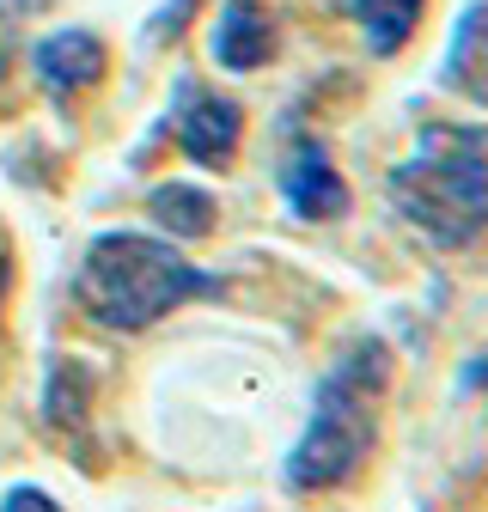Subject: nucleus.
<instances>
[{"mask_svg": "<svg viewBox=\"0 0 488 512\" xmlns=\"http://www.w3.org/2000/svg\"><path fill=\"white\" fill-rule=\"evenodd\" d=\"M385 202L440 250L476 244L488 232V122H427L391 165Z\"/></svg>", "mask_w": 488, "mask_h": 512, "instance_id": "nucleus-1", "label": "nucleus"}, {"mask_svg": "<svg viewBox=\"0 0 488 512\" xmlns=\"http://www.w3.org/2000/svg\"><path fill=\"white\" fill-rule=\"evenodd\" d=\"M190 13H196V0H171V7H165L153 25H147V43H165V37H177V25L190 19Z\"/></svg>", "mask_w": 488, "mask_h": 512, "instance_id": "nucleus-12", "label": "nucleus"}, {"mask_svg": "<svg viewBox=\"0 0 488 512\" xmlns=\"http://www.w3.org/2000/svg\"><path fill=\"white\" fill-rule=\"evenodd\" d=\"M440 86L488 110V0L464 7L458 31L446 43V61H440Z\"/></svg>", "mask_w": 488, "mask_h": 512, "instance_id": "nucleus-7", "label": "nucleus"}, {"mask_svg": "<svg viewBox=\"0 0 488 512\" xmlns=\"http://www.w3.org/2000/svg\"><path fill=\"white\" fill-rule=\"evenodd\" d=\"M0 305H7V256H0Z\"/></svg>", "mask_w": 488, "mask_h": 512, "instance_id": "nucleus-15", "label": "nucleus"}, {"mask_svg": "<svg viewBox=\"0 0 488 512\" xmlns=\"http://www.w3.org/2000/svg\"><path fill=\"white\" fill-rule=\"evenodd\" d=\"M214 61L226 74H257L275 61V19L257 0H226L214 19Z\"/></svg>", "mask_w": 488, "mask_h": 512, "instance_id": "nucleus-6", "label": "nucleus"}, {"mask_svg": "<svg viewBox=\"0 0 488 512\" xmlns=\"http://www.w3.org/2000/svg\"><path fill=\"white\" fill-rule=\"evenodd\" d=\"M464 391H476V397L488 403V354H470V360H464Z\"/></svg>", "mask_w": 488, "mask_h": 512, "instance_id": "nucleus-14", "label": "nucleus"}, {"mask_svg": "<svg viewBox=\"0 0 488 512\" xmlns=\"http://www.w3.org/2000/svg\"><path fill=\"white\" fill-rule=\"evenodd\" d=\"M86 397H92L86 366L55 360V366H49V391H43V415H49L55 427H80V421H86Z\"/></svg>", "mask_w": 488, "mask_h": 512, "instance_id": "nucleus-11", "label": "nucleus"}, {"mask_svg": "<svg viewBox=\"0 0 488 512\" xmlns=\"http://www.w3.org/2000/svg\"><path fill=\"white\" fill-rule=\"evenodd\" d=\"M0 512H61V506H55L43 488H13L7 500H0Z\"/></svg>", "mask_w": 488, "mask_h": 512, "instance_id": "nucleus-13", "label": "nucleus"}, {"mask_svg": "<svg viewBox=\"0 0 488 512\" xmlns=\"http://www.w3.org/2000/svg\"><path fill=\"white\" fill-rule=\"evenodd\" d=\"M37 74H43V86L49 92H86V86H98L104 80V43L92 37V31H55V37H43L37 43Z\"/></svg>", "mask_w": 488, "mask_h": 512, "instance_id": "nucleus-8", "label": "nucleus"}, {"mask_svg": "<svg viewBox=\"0 0 488 512\" xmlns=\"http://www.w3.org/2000/svg\"><path fill=\"white\" fill-rule=\"evenodd\" d=\"M214 287L220 281L202 275L177 244L147 238V232H98L80 256V281H74L80 305L104 330H147L165 311L208 299Z\"/></svg>", "mask_w": 488, "mask_h": 512, "instance_id": "nucleus-3", "label": "nucleus"}, {"mask_svg": "<svg viewBox=\"0 0 488 512\" xmlns=\"http://www.w3.org/2000/svg\"><path fill=\"white\" fill-rule=\"evenodd\" d=\"M147 214H153V226H165L171 238H208L214 220H220L214 196H208V189H196V183H159L153 196H147Z\"/></svg>", "mask_w": 488, "mask_h": 512, "instance_id": "nucleus-9", "label": "nucleus"}, {"mask_svg": "<svg viewBox=\"0 0 488 512\" xmlns=\"http://www.w3.org/2000/svg\"><path fill=\"white\" fill-rule=\"evenodd\" d=\"M342 7L360 19L366 49H373V55H397L409 43V31H415V19H421L427 0H342Z\"/></svg>", "mask_w": 488, "mask_h": 512, "instance_id": "nucleus-10", "label": "nucleus"}, {"mask_svg": "<svg viewBox=\"0 0 488 512\" xmlns=\"http://www.w3.org/2000/svg\"><path fill=\"white\" fill-rule=\"evenodd\" d=\"M281 196L299 220H336L348 214V183L330 165V153L318 141H293L287 165H281Z\"/></svg>", "mask_w": 488, "mask_h": 512, "instance_id": "nucleus-5", "label": "nucleus"}, {"mask_svg": "<svg viewBox=\"0 0 488 512\" xmlns=\"http://www.w3.org/2000/svg\"><path fill=\"white\" fill-rule=\"evenodd\" d=\"M238 128H244V110L232 98H220L208 86H177V147L196 165H208V171L232 165Z\"/></svg>", "mask_w": 488, "mask_h": 512, "instance_id": "nucleus-4", "label": "nucleus"}, {"mask_svg": "<svg viewBox=\"0 0 488 512\" xmlns=\"http://www.w3.org/2000/svg\"><path fill=\"white\" fill-rule=\"evenodd\" d=\"M391 348L379 336H360L318 384L312 397V421H305L299 445L287 452V488L299 494H324L342 488L379 445V415L391 397Z\"/></svg>", "mask_w": 488, "mask_h": 512, "instance_id": "nucleus-2", "label": "nucleus"}]
</instances>
